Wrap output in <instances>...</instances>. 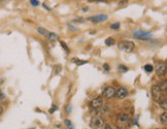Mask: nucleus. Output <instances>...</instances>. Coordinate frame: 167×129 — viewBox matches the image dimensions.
Segmentation results:
<instances>
[{"label": "nucleus", "mask_w": 167, "mask_h": 129, "mask_svg": "<svg viewBox=\"0 0 167 129\" xmlns=\"http://www.w3.org/2000/svg\"><path fill=\"white\" fill-rule=\"evenodd\" d=\"M118 48L121 51H124L126 53H131L135 48V43L131 40H122L118 45Z\"/></svg>", "instance_id": "obj_1"}, {"label": "nucleus", "mask_w": 167, "mask_h": 129, "mask_svg": "<svg viewBox=\"0 0 167 129\" xmlns=\"http://www.w3.org/2000/svg\"><path fill=\"white\" fill-rule=\"evenodd\" d=\"M134 37L137 38V39H140V40H149L151 39L152 37V34L150 32H147V31H143V30H137L134 32Z\"/></svg>", "instance_id": "obj_2"}, {"label": "nucleus", "mask_w": 167, "mask_h": 129, "mask_svg": "<svg viewBox=\"0 0 167 129\" xmlns=\"http://www.w3.org/2000/svg\"><path fill=\"white\" fill-rule=\"evenodd\" d=\"M152 96L153 99L156 100V101H161L162 100V91L160 90L158 85H155V86L152 87Z\"/></svg>", "instance_id": "obj_3"}, {"label": "nucleus", "mask_w": 167, "mask_h": 129, "mask_svg": "<svg viewBox=\"0 0 167 129\" xmlns=\"http://www.w3.org/2000/svg\"><path fill=\"white\" fill-rule=\"evenodd\" d=\"M102 95L106 98H113V96H115V89L113 86H107V87L104 88Z\"/></svg>", "instance_id": "obj_4"}, {"label": "nucleus", "mask_w": 167, "mask_h": 129, "mask_svg": "<svg viewBox=\"0 0 167 129\" xmlns=\"http://www.w3.org/2000/svg\"><path fill=\"white\" fill-rule=\"evenodd\" d=\"M156 73L158 77H163L166 73V64L164 62L158 63L156 66Z\"/></svg>", "instance_id": "obj_5"}, {"label": "nucleus", "mask_w": 167, "mask_h": 129, "mask_svg": "<svg viewBox=\"0 0 167 129\" xmlns=\"http://www.w3.org/2000/svg\"><path fill=\"white\" fill-rule=\"evenodd\" d=\"M118 122L120 124H126V125H129L131 123V119L129 115L127 114H120L118 116Z\"/></svg>", "instance_id": "obj_6"}, {"label": "nucleus", "mask_w": 167, "mask_h": 129, "mask_svg": "<svg viewBox=\"0 0 167 129\" xmlns=\"http://www.w3.org/2000/svg\"><path fill=\"white\" fill-rule=\"evenodd\" d=\"M107 16L102 14V15H98V16H94V17H90L89 18V21H91L92 23H100V22H104V21L107 20Z\"/></svg>", "instance_id": "obj_7"}, {"label": "nucleus", "mask_w": 167, "mask_h": 129, "mask_svg": "<svg viewBox=\"0 0 167 129\" xmlns=\"http://www.w3.org/2000/svg\"><path fill=\"white\" fill-rule=\"evenodd\" d=\"M102 125H103V120L98 117L93 118V120L91 121V127L93 129H99Z\"/></svg>", "instance_id": "obj_8"}, {"label": "nucleus", "mask_w": 167, "mask_h": 129, "mask_svg": "<svg viewBox=\"0 0 167 129\" xmlns=\"http://www.w3.org/2000/svg\"><path fill=\"white\" fill-rule=\"evenodd\" d=\"M115 96L120 98V99H124L125 97L128 96V90L124 87H121L119 88L117 91H115Z\"/></svg>", "instance_id": "obj_9"}, {"label": "nucleus", "mask_w": 167, "mask_h": 129, "mask_svg": "<svg viewBox=\"0 0 167 129\" xmlns=\"http://www.w3.org/2000/svg\"><path fill=\"white\" fill-rule=\"evenodd\" d=\"M102 105H103V100L100 97H97V98H95V99H93L91 101V107L93 109H100Z\"/></svg>", "instance_id": "obj_10"}, {"label": "nucleus", "mask_w": 167, "mask_h": 129, "mask_svg": "<svg viewBox=\"0 0 167 129\" xmlns=\"http://www.w3.org/2000/svg\"><path fill=\"white\" fill-rule=\"evenodd\" d=\"M47 37L49 38L50 40H52V41H55V40H57L58 38H59V36L56 34V33L54 32H49V34L47 35Z\"/></svg>", "instance_id": "obj_11"}, {"label": "nucleus", "mask_w": 167, "mask_h": 129, "mask_svg": "<svg viewBox=\"0 0 167 129\" xmlns=\"http://www.w3.org/2000/svg\"><path fill=\"white\" fill-rule=\"evenodd\" d=\"M115 38H113V37H108L105 39L106 45H115Z\"/></svg>", "instance_id": "obj_12"}, {"label": "nucleus", "mask_w": 167, "mask_h": 129, "mask_svg": "<svg viewBox=\"0 0 167 129\" xmlns=\"http://www.w3.org/2000/svg\"><path fill=\"white\" fill-rule=\"evenodd\" d=\"M37 31H38V33L44 35V36H47V35L49 34V31H47V30L44 29V28H42V27H38V28H37Z\"/></svg>", "instance_id": "obj_13"}, {"label": "nucleus", "mask_w": 167, "mask_h": 129, "mask_svg": "<svg viewBox=\"0 0 167 129\" xmlns=\"http://www.w3.org/2000/svg\"><path fill=\"white\" fill-rule=\"evenodd\" d=\"M159 86V88H160V90L162 92H165L166 91V88H167V83H166V81H164V82H162L160 85H158Z\"/></svg>", "instance_id": "obj_14"}, {"label": "nucleus", "mask_w": 167, "mask_h": 129, "mask_svg": "<svg viewBox=\"0 0 167 129\" xmlns=\"http://www.w3.org/2000/svg\"><path fill=\"white\" fill-rule=\"evenodd\" d=\"M160 107H163L164 109V111H166V109H167V100H166V98H163L161 101H160Z\"/></svg>", "instance_id": "obj_15"}, {"label": "nucleus", "mask_w": 167, "mask_h": 129, "mask_svg": "<svg viewBox=\"0 0 167 129\" xmlns=\"http://www.w3.org/2000/svg\"><path fill=\"white\" fill-rule=\"evenodd\" d=\"M160 122H161L162 124H166V122H167V113L166 112L161 116V118H160Z\"/></svg>", "instance_id": "obj_16"}, {"label": "nucleus", "mask_w": 167, "mask_h": 129, "mask_svg": "<svg viewBox=\"0 0 167 129\" xmlns=\"http://www.w3.org/2000/svg\"><path fill=\"white\" fill-rule=\"evenodd\" d=\"M73 62L75 63L76 65H84V64H86V63H88V61H86V60H77V59H73Z\"/></svg>", "instance_id": "obj_17"}, {"label": "nucleus", "mask_w": 167, "mask_h": 129, "mask_svg": "<svg viewBox=\"0 0 167 129\" xmlns=\"http://www.w3.org/2000/svg\"><path fill=\"white\" fill-rule=\"evenodd\" d=\"M145 71H147V72H152L153 70H154V68H153V66H152V65H151V64H147V65H145Z\"/></svg>", "instance_id": "obj_18"}, {"label": "nucleus", "mask_w": 167, "mask_h": 129, "mask_svg": "<svg viewBox=\"0 0 167 129\" xmlns=\"http://www.w3.org/2000/svg\"><path fill=\"white\" fill-rule=\"evenodd\" d=\"M65 124H66L67 126H68L70 129H74L73 124H72V123H71V121H70V120H68V119H66V120H65Z\"/></svg>", "instance_id": "obj_19"}, {"label": "nucleus", "mask_w": 167, "mask_h": 129, "mask_svg": "<svg viewBox=\"0 0 167 129\" xmlns=\"http://www.w3.org/2000/svg\"><path fill=\"white\" fill-rule=\"evenodd\" d=\"M111 28L113 30H118L119 28H120V23L119 22H115V23H113V25L111 26Z\"/></svg>", "instance_id": "obj_20"}, {"label": "nucleus", "mask_w": 167, "mask_h": 129, "mask_svg": "<svg viewBox=\"0 0 167 129\" xmlns=\"http://www.w3.org/2000/svg\"><path fill=\"white\" fill-rule=\"evenodd\" d=\"M60 43H61V45H62V48L64 49V51L66 53H69V49H68V47H67V45L65 43L64 41H60Z\"/></svg>", "instance_id": "obj_21"}, {"label": "nucleus", "mask_w": 167, "mask_h": 129, "mask_svg": "<svg viewBox=\"0 0 167 129\" xmlns=\"http://www.w3.org/2000/svg\"><path fill=\"white\" fill-rule=\"evenodd\" d=\"M119 70H121L122 72H127L128 71V68L124 65H119Z\"/></svg>", "instance_id": "obj_22"}, {"label": "nucleus", "mask_w": 167, "mask_h": 129, "mask_svg": "<svg viewBox=\"0 0 167 129\" xmlns=\"http://www.w3.org/2000/svg\"><path fill=\"white\" fill-rule=\"evenodd\" d=\"M30 3H31L33 6H38V5H39V1H38V0H30Z\"/></svg>", "instance_id": "obj_23"}, {"label": "nucleus", "mask_w": 167, "mask_h": 129, "mask_svg": "<svg viewBox=\"0 0 167 129\" xmlns=\"http://www.w3.org/2000/svg\"><path fill=\"white\" fill-rule=\"evenodd\" d=\"M57 109H58V107H57V105H55V104H53V105H52V109H50V113H51V114H53V113H54L55 111H57Z\"/></svg>", "instance_id": "obj_24"}, {"label": "nucleus", "mask_w": 167, "mask_h": 129, "mask_svg": "<svg viewBox=\"0 0 167 129\" xmlns=\"http://www.w3.org/2000/svg\"><path fill=\"white\" fill-rule=\"evenodd\" d=\"M127 3H128L127 0H123V1H120V2H119V5H120V6H125L124 4H127Z\"/></svg>", "instance_id": "obj_25"}, {"label": "nucleus", "mask_w": 167, "mask_h": 129, "mask_svg": "<svg viewBox=\"0 0 167 129\" xmlns=\"http://www.w3.org/2000/svg\"><path fill=\"white\" fill-rule=\"evenodd\" d=\"M84 19L83 18H79V19H77V20H73L72 22H74V23H84Z\"/></svg>", "instance_id": "obj_26"}, {"label": "nucleus", "mask_w": 167, "mask_h": 129, "mask_svg": "<svg viewBox=\"0 0 167 129\" xmlns=\"http://www.w3.org/2000/svg\"><path fill=\"white\" fill-rule=\"evenodd\" d=\"M4 99H5V95L0 91V100H4Z\"/></svg>", "instance_id": "obj_27"}, {"label": "nucleus", "mask_w": 167, "mask_h": 129, "mask_svg": "<svg viewBox=\"0 0 167 129\" xmlns=\"http://www.w3.org/2000/svg\"><path fill=\"white\" fill-rule=\"evenodd\" d=\"M68 28H69V29H71V30H73V31H76V30H77V29H76V28H75V27H73V26H72V25H71V24H69V25H68Z\"/></svg>", "instance_id": "obj_28"}, {"label": "nucleus", "mask_w": 167, "mask_h": 129, "mask_svg": "<svg viewBox=\"0 0 167 129\" xmlns=\"http://www.w3.org/2000/svg\"><path fill=\"white\" fill-rule=\"evenodd\" d=\"M71 109H72V107H71V105H68V107H67V113H68V114H70V112H71Z\"/></svg>", "instance_id": "obj_29"}, {"label": "nucleus", "mask_w": 167, "mask_h": 129, "mask_svg": "<svg viewBox=\"0 0 167 129\" xmlns=\"http://www.w3.org/2000/svg\"><path fill=\"white\" fill-rule=\"evenodd\" d=\"M103 129H113V127H111V125H108V124H106V125H104Z\"/></svg>", "instance_id": "obj_30"}, {"label": "nucleus", "mask_w": 167, "mask_h": 129, "mask_svg": "<svg viewBox=\"0 0 167 129\" xmlns=\"http://www.w3.org/2000/svg\"><path fill=\"white\" fill-rule=\"evenodd\" d=\"M103 68L106 70V72H107L108 70H109V67H108V65H107V64H104V65H103Z\"/></svg>", "instance_id": "obj_31"}, {"label": "nucleus", "mask_w": 167, "mask_h": 129, "mask_svg": "<svg viewBox=\"0 0 167 129\" xmlns=\"http://www.w3.org/2000/svg\"><path fill=\"white\" fill-rule=\"evenodd\" d=\"M2 113H3V109H2V107L0 105V115H2Z\"/></svg>", "instance_id": "obj_32"}, {"label": "nucleus", "mask_w": 167, "mask_h": 129, "mask_svg": "<svg viewBox=\"0 0 167 129\" xmlns=\"http://www.w3.org/2000/svg\"><path fill=\"white\" fill-rule=\"evenodd\" d=\"M96 1H105V0H96Z\"/></svg>", "instance_id": "obj_33"}, {"label": "nucleus", "mask_w": 167, "mask_h": 129, "mask_svg": "<svg viewBox=\"0 0 167 129\" xmlns=\"http://www.w3.org/2000/svg\"><path fill=\"white\" fill-rule=\"evenodd\" d=\"M118 129H123V128H121V127H120V128H118Z\"/></svg>", "instance_id": "obj_34"}]
</instances>
